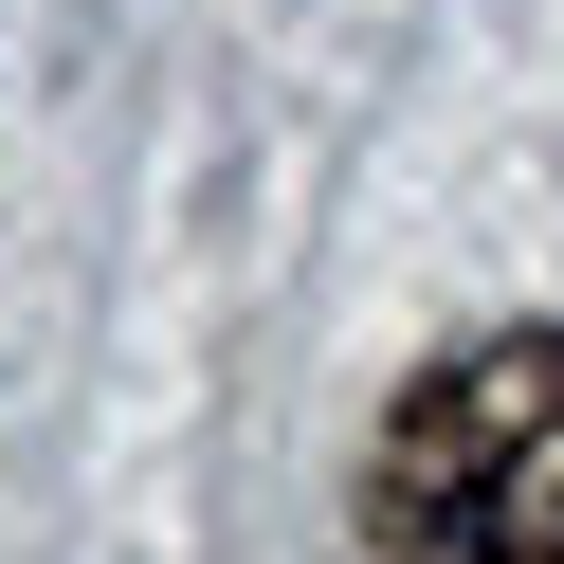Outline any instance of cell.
I'll use <instances>...</instances> for the list:
<instances>
[{"label": "cell", "mask_w": 564, "mask_h": 564, "mask_svg": "<svg viewBox=\"0 0 564 564\" xmlns=\"http://www.w3.org/2000/svg\"><path fill=\"white\" fill-rule=\"evenodd\" d=\"M382 564H564V328H491L419 365L365 437Z\"/></svg>", "instance_id": "obj_1"}]
</instances>
